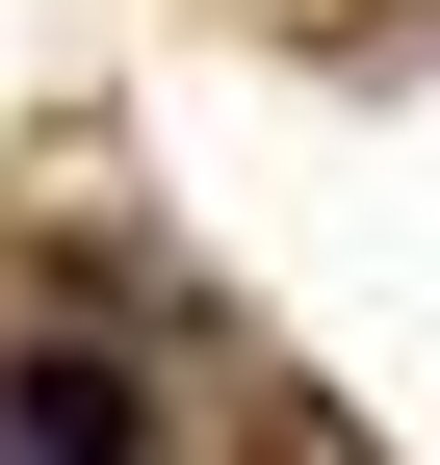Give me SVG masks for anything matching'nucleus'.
<instances>
[{
  "mask_svg": "<svg viewBox=\"0 0 440 465\" xmlns=\"http://www.w3.org/2000/svg\"><path fill=\"white\" fill-rule=\"evenodd\" d=\"M0 414H26L52 465H130V388H104V362H26V388H0Z\"/></svg>",
  "mask_w": 440,
  "mask_h": 465,
  "instance_id": "obj_1",
  "label": "nucleus"
}]
</instances>
